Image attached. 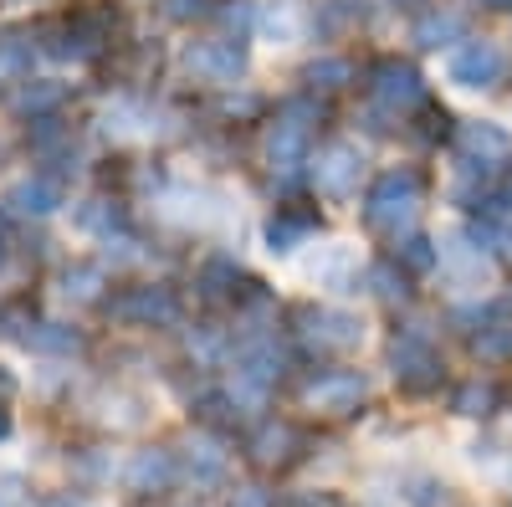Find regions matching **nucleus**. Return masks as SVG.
<instances>
[{
  "label": "nucleus",
  "mask_w": 512,
  "mask_h": 507,
  "mask_svg": "<svg viewBox=\"0 0 512 507\" xmlns=\"http://www.w3.org/2000/svg\"><path fill=\"white\" fill-rule=\"evenodd\" d=\"M420 190L425 185H420L415 169H384L369 190V200H364V226L400 241V231H410L415 216H420Z\"/></svg>",
  "instance_id": "obj_1"
},
{
  "label": "nucleus",
  "mask_w": 512,
  "mask_h": 507,
  "mask_svg": "<svg viewBox=\"0 0 512 507\" xmlns=\"http://www.w3.org/2000/svg\"><path fill=\"white\" fill-rule=\"evenodd\" d=\"M456 154L466 169H477V175H507L512 169V134L502 123H456Z\"/></svg>",
  "instance_id": "obj_2"
},
{
  "label": "nucleus",
  "mask_w": 512,
  "mask_h": 507,
  "mask_svg": "<svg viewBox=\"0 0 512 507\" xmlns=\"http://www.w3.org/2000/svg\"><path fill=\"white\" fill-rule=\"evenodd\" d=\"M297 338L313 354H349L364 344V323L338 308H297Z\"/></svg>",
  "instance_id": "obj_3"
},
{
  "label": "nucleus",
  "mask_w": 512,
  "mask_h": 507,
  "mask_svg": "<svg viewBox=\"0 0 512 507\" xmlns=\"http://www.w3.org/2000/svg\"><path fill=\"white\" fill-rule=\"evenodd\" d=\"M390 369L400 379V390H410V395H431L441 385V374H446L441 354L431 349V338H425V333L395 338V344H390Z\"/></svg>",
  "instance_id": "obj_4"
},
{
  "label": "nucleus",
  "mask_w": 512,
  "mask_h": 507,
  "mask_svg": "<svg viewBox=\"0 0 512 507\" xmlns=\"http://www.w3.org/2000/svg\"><path fill=\"white\" fill-rule=\"evenodd\" d=\"M364 395H369V379L359 369H328L303 385V405H313L323 415H354L364 405Z\"/></svg>",
  "instance_id": "obj_5"
},
{
  "label": "nucleus",
  "mask_w": 512,
  "mask_h": 507,
  "mask_svg": "<svg viewBox=\"0 0 512 507\" xmlns=\"http://www.w3.org/2000/svg\"><path fill=\"white\" fill-rule=\"evenodd\" d=\"M308 139H313L308 103H287V113L272 123V134H267V164L282 169V175H292V169L308 159Z\"/></svg>",
  "instance_id": "obj_6"
},
{
  "label": "nucleus",
  "mask_w": 512,
  "mask_h": 507,
  "mask_svg": "<svg viewBox=\"0 0 512 507\" xmlns=\"http://www.w3.org/2000/svg\"><path fill=\"white\" fill-rule=\"evenodd\" d=\"M359 175H364V154L354 144H328L313 159V185L328 200H349L359 190Z\"/></svg>",
  "instance_id": "obj_7"
},
{
  "label": "nucleus",
  "mask_w": 512,
  "mask_h": 507,
  "mask_svg": "<svg viewBox=\"0 0 512 507\" xmlns=\"http://www.w3.org/2000/svg\"><path fill=\"white\" fill-rule=\"evenodd\" d=\"M369 88H374V103H379V108L405 113V108H415V103L425 98V77H420L410 62H400V57H384V62L369 72Z\"/></svg>",
  "instance_id": "obj_8"
},
{
  "label": "nucleus",
  "mask_w": 512,
  "mask_h": 507,
  "mask_svg": "<svg viewBox=\"0 0 512 507\" xmlns=\"http://www.w3.org/2000/svg\"><path fill=\"white\" fill-rule=\"evenodd\" d=\"M185 67L200 82H221V88H231V82L246 77V47L241 41H195V47L185 52Z\"/></svg>",
  "instance_id": "obj_9"
},
{
  "label": "nucleus",
  "mask_w": 512,
  "mask_h": 507,
  "mask_svg": "<svg viewBox=\"0 0 512 507\" xmlns=\"http://www.w3.org/2000/svg\"><path fill=\"white\" fill-rule=\"evenodd\" d=\"M507 77V57L492 41H466V47L451 57V82L456 88H497Z\"/></svg>",
  "instance_id": "obj_10"
},
{
  "label": "nucleus",
  "mask_w": 512,
  "mask_h": 507,
  "mask_svg": "<svg viewBox=\"0 0 512 507\" xmlns=\"http://www.w3.org/2000/svg\"><path fill=\"white\" fill-rule=\"evenodd\" d=\"M113 318L123 323H139V328H164L180 318V303L169 287H128L123 298L113 303Z\"/></svg>",
  "instance_id": "obj_11"
},
{
  "label": "nucleus",
  "mask_w": 512,
  "mask_h": 507,
  "mask_svg": "<svg viewBox=\"0 0 512 507\" xmlns=\"http://www.w3.org/2000/svg\"><path fill=\"white\" fill-rule=\"evenodd\" d=\"M436 251H441V267L451 272L456 287H487L492 262H487V251H482L472 236H446Z\"/></svg>",
  "instance_id": "obj_12"
},
{
  "label": "nucleus",
  "mask_w": 512,
  "mask_h": 507,
  "mask_svg": "<svg viewBox=\"0 0 512 507\" xmlns=\"http://www.w3.org/2000/svg\"><path fill=\"white\" fill-rule=\"evenodd\" d=\"M251 461H256V467H287V461H297V451H303V431H297V426H287V420H267V426L262 431H256L251 436Z\"/></svg>",
  "instance_id": "obj_13"
},
{
  "label": "nucleus",
  "mask_w": 512,
  "mask_h": 507,
  "mask_svg": "<svg viewBox=\"0 0 512 507\" xmlns=\"http://www.w3.org/2000/svg\"><path fill=\"white\" fill-rule=\"evenodd\" d=\"M175 477H180V467H175V451H164V446L139 451L134 461H128V472H123V482L134 487V492H164Z\"/></svg>",
  "instance_id": "obj_14"
},
{
  "label": "nucleus",
  "mask_w": 512,
  "mask_h": 507,
  "mask_svg": "<svg viewBox=\"0 0 512 507\" xmlns=\"http://www.w3.org/2000/svg\"><path fill=\"white\" fill-rule=\"evenodd\" d=\"M6 205L16 210V216H52V210L62 205V185H57V180H47V175L21 180V185H11Z\"/></svg>",
  "instance_id": "obj_15"
},
{
  "label": "nucleus",
  "mask_w": 512,
  "mask_h": 507,
  "mask_svg": "<svg viewBox=\"0 0 512 507\" xmlns=\"http://www.w3.org/2000/svg\"><path fill=\"white\" fill-rule=\"evenodd\" d=\"M461 31H466V16H456V11H431V16H420L415 21V47H425V52H436V47H451V41H461Z\"/></svg>",
  "instance_id": "obj_16"
},
{
  "label": "nucleus",
  "mask_w": 512,
  "mask_h": 507,
  "mask_svg": "<svg viewBox=\"0 0 512 507\" xmlns=\"http://www.w3.org/2000/svg\"><path fill=\"white\" fill-rule=\"evenodd\" d=\"M313 216H308V210H282V216H272L267 221V246L277 251V257H287V251L292 246H303L308 236H313Z\"/></svg>",
  "instance_id": "obj_17"
},
{
  "label": "nucleus",
  "mask_w": 512,
  "mask_h": 507,
  "mask_svg": "<svg viewBox=\"0 0 512 507\" xmlns=\"http://www.w3.org/2000/svg\"><path fill=\"white\" fill-rule=\"evenodd\" d=\"M256 26H262V36H267V41H277V47H287V41L303 36V16L292 11V0H277V6L256 11Z\"/></svg>",
  "instance_id": "obj_18"
},
{
  "label": "nucleus",
  "mask_w": 512,
  "mask_h": 507,
  "mask_svg": "<svg viewBox=\"0 0 512 507\" xmlns=\"http://www.w3.org/2000/svg\"><path fill=\"white\" fill-rule=\"evenodd\" d=\"M308 88L318 93H338V88H349V82H354V62L349 57H318V62H308Z\"/></svg>",
  "instance_id": "obj_19"
},
{
  "label": "nucleus",
  "mask_w": 512,
  "mask_h": 507,
  "mask_svg": "<svg viewBox=\"0 0 512 507\" xmlns=\"http://www.w3.org/2000/svg\"><path fill=\"white\" fill-rule=\"evenodd\" d=\"M21 344L47 349V354H72L82 338H77L72 328H62V323H31V328H21Z\"/></svg>",
  "instance_id": "obj_20"
},
{
  "label": "nucleus",
  "mask_w": 512,
  "mask_h": 507,
  "mask_svg": "<svg viewBox=\"0 0 512 507\" xmlns=\"http://www.w3.org/2000/svg\"><path fill=\"white\" fill-rule=\"evenodd\" d=\"M451 410L466 415V420H487V415L497 410V390L482 385V379H472V385H461V390L451 395Z\"/></svg>",
  "instance_id": "obj_21"
},
{
  "label": "nucleus",
  "mask_w": 512,
  "mask_h": 507,
  "mask_svg": "<svg viewBox=\"0 0 512 507\" xmlns=\"http://www.w3.org/2000/svg\"><path fill=\"white\" fill-rule=\"evenodd\" d=\"M472 241H477L482 251H497V257H507V262H512V221H502L497 210H492L487 221H477V226H472Z\"/></svg>",
  "instance_id": "obj_22"
},
{
  "label": "nucleus",
  "mask_w": 512,
  "mask_h": 507,
  "mask_svg": "<svg viewBox=\"0 0 512 507\" xmlns=\"http://www.w3.org/2000/svg\"><path fill=\"white\" fill-rule=\"evenodd\" d=\"M98 292H103V272H98V267H67V272H62V298L93 303Z\"/></svg>",
  "instance_id": "obj_23"
},
{
  "label": "nucleus",
  "mask_w": 512,
  "mask_h": 507,
  "mask_svg": "<svg viewBox=\"0 0 512 507\" xmlns=\"http://www.w3.org/2000/svg\"><path fill=\"white\" fill-rule=\"evenodd\" d=\"M472 349H477L482 359H512V318L487 323V328L472 338Z\"/></svg>",
  "instance_id": "obj_24"
},
{
  "label": "nucleus",
  "mask_w": 512,
  "mask_h": 507,
  "mask_svg": "<svg viewBox=\"0 0 512 507\" xmlns=\"http://www.w3.org/2000/svg\"><path fill=\"white\" fill-rule=\"evenodd\" d=\"M62 103V82H26L16 93V113H52Z\"/></svg>",
  "instance_id": "obj_25"
},
{
  "label": "nucleus",
  "mask_w": 512,
  "mask_h": 507,
  "mask_svg": "<svg viewBox=\"0 0 512 507\" xmlns=\"http://www.w3.org/2000/svg\"><path fill=\"white\" fill-rule=\"evenodd\" d=\"M236 277H241V272H236V262H226V257L205 262V267H200V287H205V298H216V303H221V298H231Z\"/></svg>",
  "instance_id": "obj_26"
},
{
  "label": "nucleus",
  "mask_w": 512,
  "mask_h": 507,
  "mask_svg": "<svg viewBox=\"0 0 512 507\" xmlns=\"http://www.w3.org/2000/svg\"><path fill=\"white\" fill-rule=\"evenodd\" d=\"M400 262H405L410 272H431V267L441 262V251H436V241H431V236H405Z\"/></svg>",
  "instance_id": "obj_27"
},
{
  "label": "nucleus",
  "mask_w": 512,
  "mask_h": 507,
  "mask_svg": "<svg viewBox=\"0 0 512 507\" xmlns=\"http://www.w3.org/2000/svg\"><path fill=\"white\" fill-rule=\"evenodd\" d=\"M149 108H139V103H113L108 108V134H149Z\"/></svg>",
  "instance_id": "obj_28"
},
{
  "label": "nucleus",
  "mask_w": 512,
  "mask_h": 507,
  "mask_svg": "<svg viewBox=\"0 0 512 507\" xmlns=\"http://www.w3.org/2000/svg\"><path fill=\"white\" fill-rule=\"evenodd\" d=\"M221 472H226V451H216L210 441H200V446L190 451V477H195V482H216Z\"/></svg>",
  "instance_id": "obj_29"
},
{
  "label": "nucleus",
  "mask_w": 512,
  "mask_h": 507,
  "mask_svg": "<svg viewBox=\"0 0 512 507\" xmlns=\"http://www.w3.org/2000/svg\"><path fill=\"white\" fill-rule=\"evenodd\" d=\"M0 77L6 82L31 77V41H6V47H0Z\"/></svg>",
  "instance_id": "obj_30"
},
{
  "label": "nucleus",
  "mask_w": 512,
  "mask_h": 507,
  "mask_svg": "<svg viewBox=\"0 0 512 507\" xmlns=\"http://www.w3.org/2000/svg\"><path fill=\"white\" fill-rule=\"evenodd\" d=\"M82 226H88V231H103V236H113L118 226H123V210L113 205V200H93L88 210H82V216H77Z\"/></svg>",
  "instance_id": "obj_31"
},
{
  "label": "nucleus",
  "mask_w": 512,
  "mask_h": 507,
  "mask_svg": "<svg viewBox=\"0 0 512 507\" xmlns=\"http://www.w3.org/2000/svg\"><path fill=\"white\" fill-rule=\"evenodd\" d=\"M369 282H374V292H379L384 303H405L410 298V287H405V277H395V267H374Z\"/></svg>",
  "instance_id": "obj_32"
},
{
  "label": "nucleus",
  "mask_w": 512,
  "mask_h": 507,
  "mask_svg": "<svg viewBox=\"0 0 512 507\" xmlns=\"http://www.w3.org/2000/svg\"><path fill=\"white\" fill-rule=\"evenodd\" d=\"M313 277H323V282H333L338 292H354V287H349V282H354V277H349V251H344V246H338V251H333V257H328L323 267H313Z\"/></svg>",
  "instance_id": "obj_33"
},
{
  "label": "nucleus",
  "mask_w": 512,
  "mask_h": 507,
  "mask_svg": "<svg viewBox=\"0 0 512 507\" xmlns=\"http://www.w3.org/2000/svg\"><path fill=\"white\" fill-rule=\"evenodd\" d=\"M62 139H67V129H62V123H57L52 113H47V118H36V129H31V149H36V154H47V149H57Z\"/></svg>",
  "instance_id": "obj_34"
},
{
  "label": "nucleus",
  "mask_w": 512,
  "mask_h": 507,
  "mask_svg": "<svg viewBox=\"0 0 512 507\" xmlns=\"http://www.w3.org/2000/svg\"><path fill=\"white\" fill-rule=\"evenodd\" d=\"M200 420H210V426H231V420H236L231 415V400L226 395H205L200 400Z\"/></svg>",
  "instance_id": "obj_35"
},
{
  "label": "nucleus",
  "mask_w": 512,
  "mask_h": 507,
  "mask_svg": "<svg viewBox=\"0 0 512 507\" xmlns=\"http://www.w3.org/2000/svg\"><path fill=\"white\" fill-rule=\"evenodd\" d=\"M210 11V0H164V16L169 21H195Z\"/></svg>",
  "instance_id": "obj_36"
},
{
  "label": "nucleus",
  "mask_w": 512,
  "mask_h": 507,
  "mask_svg": "<svg viewBox=\"0 0 512 507\" xmlns=\"http://www.w3.org/2000/svg\"><path fill=\"white\" fill-rule=\"evenodd\" d=\"M221 21H226V26H236V41H241V31H246V26H256V11L246 6V0H236V6H221Z\"/></svg>",
  "instance_id": "obj_37"
},
{
  "label": "nucleus",
  "mask_w": 512,
  "mask_h": 507,
  "mask_svg": "<svg viewBox=\"0 0 512 507\" xmlns=\"http://www.w3.org/2000/svg\"><path fill=\"white\" fill-rule=\"evenodd\" d=\"M456 497H451V487H436V482H425L420 492H415V507H451Z\"/></svg>",
  "instance_id": "obj_38"
},
{
  "label": "nucleus",
  "mask_w": 512,
  "mask_h": 507,
  "mask_svg": "<svg viewBox=\"0 0 512 507\" xmlns=\"http://www.w3.org/2000/svg\"><path fill=\"white\" fill-rule=\"evenodd\" d=\"M292 507H338V497H292Z\"/></svg>",
  "instance_id": "obj_39"
},
{
  "label": "nucleus",
  "mask_w": 512,
  "mask_h": 507,
  "mask_svg": "<svg viewBox=\"0 0 512 507\" xmlns=\"http://www.w3.org/2000/svg\"><path fill=\"white\" fill-rule=\"evenodd\" d=\"M236 507H267V497L256 492V487H251V492H241V502H236Z\"/></svg>",
  "instance_id": "obj_40"
},
{
  "label": "nucleus",
  "mask_w": 512,
  "mask_h": 507,
  "mask_svg": "<svg viewBox=\"0 0 512 507\" xmlns=\"http://www.w3.org/2000/svg\"><path fill=\"white\" fill-rule=\"evenodd\" d=\"M482 6H492V11H507V6H512V0H482Z\"/></svg>",
  "instance_id": "obj_41"
},
{
  "label": "nucleus",
  "mask_w": 512,
  "mask_h": 507,
  "mask_svg": "<svg viewBox=\"0 0 512 507\" xmlns=\"http://www.w3.org/2000/svg\"><path fill=\"white\" fill-rule=\"evenodd\" d=\"M6 431H11V426H6V415H0V436H6Z\"/></svg>",
  "instance_id": "obj_42"
},
{
  "label": "nucleus",
  "mask_w": 512,
  "mask_h": 507,
  "mask_svg": "<svg viewBox=\"0 0 512 507\" xmlns=\"http://www.w3.org/2000/svg\"><path fill=\"white\" fill-rule=\"evenodd\" d=\"M0 257H6V251H0Z\"/></svg>",
  "instance_id": "obj_43"
}]
</instances>
